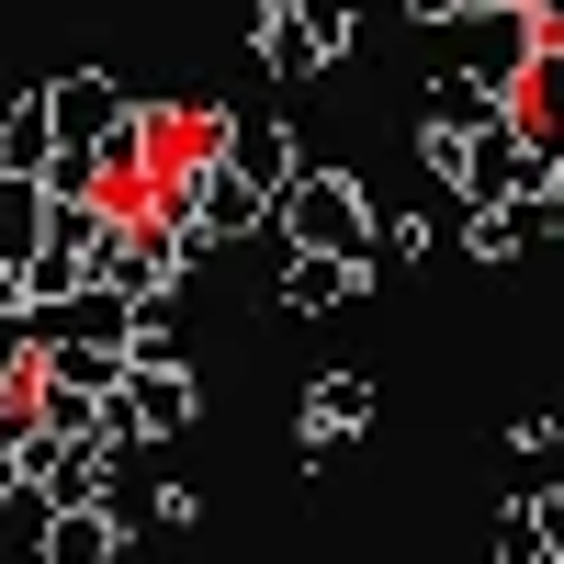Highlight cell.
<instances>
[{"label":"cell","instance_id":"obj_1","mask_svg":"<svg viewBox=\"0 0 564 564\" xmlns=\"http://www.w3.org/2000/svg\"><path fill=\"white\" fill-rule=\"evenodd\" d=\"M271 226L294 249H316V260H361L372 271V215H361V181H339V170H294V193L271 204Z\"/></svg>","mask_w":564,"mask_h":564},{"label":"cell","instance_id":"obj_2","mask_svg":"<svg viewBox=\"0 0 564 564\" xmlns=\"http://www.w3.org/2000/svg\"><path fill=\"white\" fill-rule=\"evenodd\" d=\"M260 57H271V79L339 68L350 57V12H339V0H271V12H260Z\"/></svg>","mask_w":564,"mask_h":564},{"label":"cell","instance_id":"obj_3","mask_svg":"<svg viewBox=\"0 0 564 564\" xmlns=\"http://www.w3.org/2000/svg\"><path fill=\"white\" fill-rule=\"evenodd\" d=\"M181 417H193V372H181V361L170 372H135L124 361V384L102 395V430H124V441H170Z\"/></svg>","mask_w":564,"mask_h":564},{"label":"cell","instance_id":"obj_4","mask_svg":"<svg viewBox=\"0 0 564 564\" xmlns=\"http://www.w3.org/2000/svg\"><path fill=\"white\" fill-rule=\"evenodd\" d=\"M475 34H463V68H475L486 90H520L531 79V57H542V23L520 12V0H508V12H463Z\"/></svg>","mask_w":564,"mask_h":564},{"label":"cell","instance_id":"obj_5","mask_svg":"<svg viewBox=\"0 0 564 564\" xmlns=\"http://www.w3.org/2000/svg\"><path fill=\"white\" fill-rule=\"evenodd\" d=\"M260 226H271V193H260V181H238L226 159H204V170H193V238L226 249V238H260Z\"/></svg>","mask_w":564,"mask_h":564},{"label":"cell","instance_id":"obj_6","mask_svg":"<svg viewBox=\"0 0 564 564\" xmlns=\"http://www.w3.org/2000/svg\"><path fill=\"white\" fill-rule=\"evenodd\" d=\"M45 124H57V148H102V135H124L135 113H124V90L102 68H68L57 90H45Z\"/></svg>","mask_w":564,"mask_h":564},{"label":"cell","instance_id":"obj_7","mask_svg":"<svg viewBox=\"0 0 564 564\" xmlns=\"http://www.w3.org/2000/svg\"><path fill=\"white\" fill-rule=\"evenodd\" d=\"M553 226H564L553 193H508V204H475V215H463V249H475V260H520L531 238H553Z\"/></svg>","mask_w":564,"mask_h":564},{"label":"cell","instance_id":"obj_8","mask_svg":"<svg viewBox=\"0 0 564 564\" xmlns=\"http://www.w3.org/2000/svg\"><path fill=\"white\" fill-rule=\"evenodd\" d=\"M486 124H508V90H486L475 68H441L430 79V135H486Z\"/></svg>","mask_w":564,"mask_h":564},{"label":"cell","instance_id":"obj_9","mask_svg":"<svg viewBox=\"0 0 564 564\" xmlns=\"http://www.w3.org/2000/svg\"><path fill=\"white\" fill-rule=\"evenodd\" d=\"M124 531H113V508H45V564H113Z\"/></svg>","mask_w":564,"mask_h":564},{"label":"cell","instance_id":"obj_10","mask_svg":"<svg viewBox=\"0 0 564 564\" xmlns=\"http://www.w3.org/2000/svg\"><path fill=\"white\" fill-rule=\"evenodd\" d=\"M350 294H361V260H316V249L282 260V305H294V316H327V305H350Z\"/></svg>","mask_w":564,"mask_h":564},{"label":"cell","instance_id":"obj_11","mask_svg":"<svg viewBox=\"0 0 564 564\" xmlns=\"http://www.w3.org/2000/svg\"><path fill=\"white\" fill-rule=\"evenodd\" d=\"M361 417H372V384H361V372H327V384L305 395V441H316V452H339Z\"/></svg>","mask_w":564,"mask_h":564},{"label":"cell","instance_id":"obj_12","mask_svg":"<svg viewBox=\"0 0 564 564\" xmlns=\"http://www.w3.org/2000/svg\"><path fill=\"white\" fill-rule=\"evenodd\" d=\"M226 170H238V181H260V193L282 204V193H294V148H282V135L271 124H226Z\"/></svg>","mask_w":564,"mask_h":564},{"label":"cell","instance_id":"obj_13","mask_svg":"<svg viewBox=\"0 0 564 564\" xmlns=\"http://www.w3.org/2000/svg\"><path fill=\"white\" fill-rule=\"evenodd\" d=\"M45 215H57V204H45L23 170H0V260H12V271H23L34 249H45Z\"/></svg>","mask_w":564,"mask_h":564},{"label":"cell","instance_id":"obj_14","mask_svg":"<svg viewBox=\"0 0 564 564\" xmlns=\"http://www.w3.org/2000/svg\"><path fill=\"white\" fill-rule=\"evenodd\" d=\"M0 170H57V124H45V102H12V113H0Z\"/></svg>","mask_w":564,"mask_h":564},{"label":"cell","instance_id":"obj_15","mask_svg":"<svg viewBox=\"0 0 564 564\" xmlns=\"http://www.w3.org/2000/svg\"><path fill=\"white\" fill-rule=\"evenodd\" d=\"M497 564H553V542H542L531 508H508V520H497Z\"/></svg>","mask_w":564,"mask_h":564},{"label":"cell","instance_id":"obj_16","mask_svg":"<svg viewBox=\"0 0 564 564\" xmlns=\"http://www.w3.org/2000/svg\"><path fill=\"white\" fill-rule=\"evenodd\" d=\"M417 249H430V226H417V215H395V226H372V260H417Z\"/></svg>","mask_w":564,"mask_h":564},{"label":"cell","instance_id":"obj_17","mask_svg":"<svg viewBox=\"0 0 564 564\" xmlns=\"http://www.w3.org/2000/svg\"><path fill=\"white\" fill-rule=\"evenodd\" d=\"M531 520H542V542H553V564H564V486H553V497H531Z\"/></svg>","mask_w":564,"mask_h":564},{"label":"cell","instance_id":"obj_18","mask_svg":"<svg viewBox=\"0 0 564 564\" xmlns=\"http://www.w3.org/2000/svg\"><path fill=\"white\" fill-rule=\"evenodd\" d=\"M406 12H417V23H452V12H463V0H406Z\"/></svg>","mask_w":564,"mask_h":564}]
</instances>
